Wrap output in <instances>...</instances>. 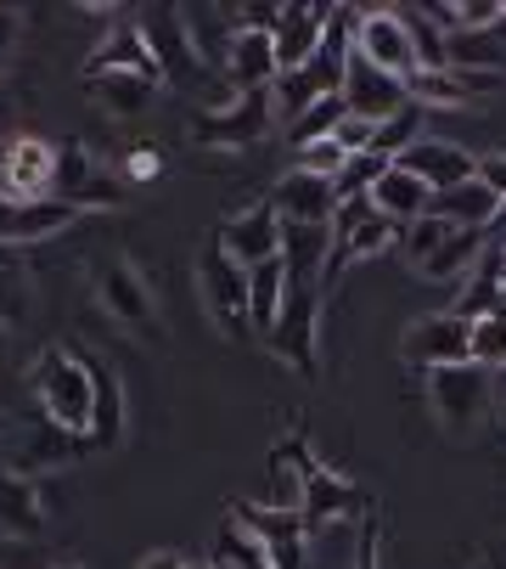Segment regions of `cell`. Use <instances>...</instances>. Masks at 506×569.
Listing matches in <instances>:
<instances>
[{"instance_id": "1", "label": "cell", "mask_w": 506, "mask_h": 569, "mask_svg": "<svg viewBox=\"0 0 506 569\" xmlns=\"http://www.w3.org/2000/svg\"><path fill=\"white\" fill-rule=\"evenodd\" d=\"M29 383H34L40 412L57 429H68L73 440L91 435V406H97V367L91 361H79L62 345H45L40 361H34V372H29ZM84 451H91V446H84Z\"/></svg>"}, {"instance_id": "2", "label": "cell", "mask_w": 506, "mask_h": 569, "mask_svg": "<svg viewBox=\"0 0 506 569\" xmlns=\"http://www.w3.org/2000/svg\"><path fill=\"white\" fill-rule=\"evenodd\" d=\"M198 293H203V310L214 316V328L225 339L253 333V321H247V266L231 260L220 231H209V242L198 249Z\"/></svg>"}, {"instance_id": "3", "label": "cell", "mask_w": 506, "mask_h": 569, "mask_svg": "<svg viewBox=\"0 0 506 569\" xmlns=\"http://www.w3.org/2000/svg\"><path fill=\"white\" fill-rule=\"evenodd\" d=\"M399 361H405L411 372H422V378L439 372V367L473 361V321L456 316V310H439V316L411 321L405 339H399Z\"/></svg>"}, {"instance_id": "4", "label": "cell", "mask_w": 506, "mask_h": 569, "mask_svg": "<svg viewBox=\"0 0 506 569\" xmlns=\"http://www.w3.org/2000/svg\"><path fill=\"white\" fill-rule=\"evenodd\" d=\"M231 519L265 547L276 569H310V525L298 508H271V502H231Z\"/></svg>"}, {"instance_id": "5", "label": "cell", "mask_w": 506, "mask_h": 569, "mask_svg": "<svg viewBox=\"0 0 506 569\" xmlns=\"http://www.w3.org/2000/svg\"><path fill=\"white\" fill-rule=\"evenodd\" d=\"M315 333H321V288H293L265 345H271V356H276V361H287L298 378H321Z\"/></svg>"}, {"instance_id": "6", "label": "cell", "mask_w": 506, "mask_h": 569, "mask_svg": "<svg viewBox=\"0 0 506 569\" xmlns=\"http://www.w3.org/2000/svg\"><path fill=\"white\" fill-rule=\"evenodd\" d=\"M271 119H276V91H236V102L198 113L192 136H198V147H220V152H231V147L260 141V136L271 130Z\"/></svg>"}, {"instance_id": "7", "label": "cell", "mask_w": 506, "mask_h": 569, "mask_svg": "<svg viewBox=\"0 0 506 569\" xmlns=\"http://www.w3.org/2000/svg\"><path fill=\"white\" fill-rule=\"evenodd\" d=\"M51 198L73 203L79 214L84 209H113V203H124V181L108 176L84 141H62L57 147V187H51Z\"/></svg>"}, {"instance_id": "8", "label": "cell", "mask_w": 506, "mask_h": 569, "mask_svg": "<svg viewBox=\"0 0 506 569\" xmlns=\"http://www.w3.org/2000/svg\"><path fill=\"white\" fill-rule=\"evenodd\" d=\"M428 400L445 429H473L489 412V372L478 361L439 367V372H428Z\"/></svg>"}, {"instance_id": "9", "label": "cell", "mask_w": 506, "mask_h": 569, "mask_svg": "<svg viewBox=\"0 0 506 569\" xmlns=\"http://www.w3.org/2000/svg\"><path fill=\"white\" fill-rule=\"evenodd\" d=\"M355 51H361L366 62H377L383 73H394V79H411V73L422 68L399 7H372V12H361V18H355Z\"/></svg>"}, {"instance_id": "10", "label": "cell", "mask_w": 506, "mask_h": 569, "mask_svg": "<svg viewBox=\"0 0 506 569\" xmlns=\"http://www.w3.org/2000/svg\"><path fill=\"white\" fill-rule=\"evenodd\" d=\"M344 102H350L355 119L388 124L394 113L411 108V86H405V79H394V73H383L377 62H366V57L355 51V57H350V79H344Z\"/></svg>"}, {"instance_id": "11", "label": "cell", "mask_w": 506, "mask_h": 569, "mask_svg": "<svg viewBox=\"0 0 506 569\" xmlns=\"http://www.w3.org/2000/svg\"><path fill=\"white\" fill-rule=\"evenodd\" d=\"M79 451H84V440H73L68 429H57V423L40 412V418H23V423L12 429V451L0 457V462L29 479V473H45V468H68Z\"/></svg>"}, {"instance_id": "12", "label": "cell", "mask_w": 506, "mask_h": 569, "mask_svg": "<svg viewBox=\"0 0 506 569\" xmlns=\"http://www.w3.org/2000/svg\"><path fill=\"white\" fill-rule=\"evenodd\" d=\"M141 34H146V46H152V57L163 68V86H169V79H198L203 73V57L192 46V29H186V12L181 7L141 12Z\"/></svg>"}, {"instance_id": "13", "label": "cell", "mask_w": 506, "mask_h": 569, "mask_svg": "<svg viewBox=\"0 0 506 569\" xmlns=\"http://www.w3.org/2000/svg\"><path fill=\"white\" fill-rule=\"evenodd\" d=\"M51 187H57V147L40 136H18L7 152V170H0V198L34 203V198H51Z\"/></svg>"}, {"instance_id": "14", "label": "cell", "mask_w": 506, "mask_h": 569, "mask_svg": "<svg viewBox=\"0 0 506 569\" xmlns=\"http://www.w3.org/2000/svg\"><path fill=\"white\" fill-rule=\"evenodd\" d=\"M214 231H220V242L231 249V260L247 266V271L282 254V214L271 209V198L253 203V209H242V214H231V220H220Z\"/></svg>"}, {"instance_id": "15", "label": "cell", "mask_w": 506, "mask_h": 569, "mask_svg": "<svg viewBox=\"0 0 506 569\" xmlns=\"http://www.w3.org/2000/svg\"><path fill=\"white\" fill-rule=\"evenodd\" d=\"M372 502H366V491L355 479H344V473H332L326 462L304 479V502H298V513H304V525H310V536L315 530H326V525H344V519H361Z\"/></svg>"}, {"instance_id": "16", "label": "cell", "mask_w": 506, "mask_h": 569, "mask_svg": "<svg viewBox=\"0 0 506 569\" xmlns=\"http://www.w3.org/2000/svg\"><path fill=\"white\" fill-rule=\"evenodd\" d=\"M399 170H411V176H422L434 187V198L439 192H451V187H467V181H478V158L467 152V147H456V141H439V136H422L405 158H399Z\"/></svg>"}, {"instance_id": "17", "label": "cell", "mask_w": 506, "mask_h": 569, "mask_svg": "<svg viewBox=\"0 0 506 569\" xmlns=\"http://www.w3.org/2000/svg\"><path fill=\"white\" fill-rule=\"evenodd\" d=\"M79 220L73 203L62 198H34V203H7L0 198V249H29L40 237H57Z\"/></svg>"}, {"instance_id": "18", "label": "cell", "mask_w": 506, "mask_h": 569, "mask_svg": "<svg viewBox=\"0 0 506 569\" xmlns=\"http://www.w3.org/2000/svg\"><path fill=\"white\" fill-rule=\"evenodd\" d=\"M97 288H102L108 316H119L124 328H135V333H158V316H152V288L141 282V271H135L130 260H108V266H102V277H97Z\"/></svg>"}, {"instance_id": "19", "label": "cell", "mask_w": 506, "mask_h": 569, "mask_svg": "<svg viewBox=\"0 0 506 569\" xmlns=\"http://www.w3.org/2000/svg\"><path fill=\"white\" fill-rule=\"evenodd\" d=\"M271 209L282 214V226H332V214H337V187L321 181V176L293 170V176L276 181Z\"/></svg>"}, {"instance_id": "20", "label": "cell", "mask_w": 506, "mask_h": 569, "mask_svg": "<svg viewBox=\"0 0 506 569\" xmlns=\"http://www.w3.org/2000/svg\"><path fill=\"white\" fill-rule=\"evenodd\" d=\"M225 79H231V91H276V79H282L276 34L236 29V46L225 57Z\"/></svg>"}, {"instance_id": "21", "label": "cell", "mask_w": 506, "mask_h": 569, "mask_svg": "<svg viewBox=\"0 0 506 569\" xmlns=\"http://www.w3.org/2000/svg\"><path fill=\"white\" fill-rule=\"evenodd\" d=\"M91 73H141V79H152V86H163V68H158V57H152L141 23H119V29L91 51V62H84V79H91Z\"/></svg>"}, {"instance_id": "22", "label": "cell", "mask_w": 506, "mask_h": 569, "mask_svg": "<svg viewBox=\"0 0 506 569\" xmlns=\"http://www.w3.org/2000/svg\"><path fill=\"white\" fill-rule=\"evenodd\" d=\"M372 209L405 231V226H416V220H428V214H434V187L422 181V176H411V170L394 164V170L372 187Z\"/></svg>"}, {"instance_id": "23", "label": "cell", "mask_w": 506, "mask_h": 569, "mask_svg": "<svg viewBox=\"0 0 506 569\" xmlns=\"http://www.w3.org/2000/svg\"><path fill=\"white\" fill-rule=\"evenodd\" d=\"M282 260L293 288H321L332 266V226H282Z\"/></svg>"}, {"instance_id": "24", "label": "cell", "mask_w": 506, "mask_h": 569, "mask_svg": "<svg viewBox=\"0 0 506 569\" xmlns=\"http://www.w3.org/2000/svg\"><path fill=\"white\" fill-rule=\"evenodd\" d=\"M40 530H45V508H40L34 479H23V473H12L7 462H0V536L34 541Z\"/></svg>"}, {"instance_id": "25", "label": "cell", "mask_w": 506, "mask_h": 569, "mask_svg": "<svg viewBox=\"0 0 506 569\" xmlns=\"http://www.w3.org/2000/svg\"><path fill=\"white\" fill-rule=\"evenodd\" d=\"M326 23H332V7H282V29H276V57H282V73L304 68V62L321 51Z\"/></svg>"}, {"instance_id": "26", "label": "cell", "mask_w": 506, "mask_h": 569, "mask_svg": "<svg viewBox=\"0 0 506 569\" xmlns=\"http://www.w3.org/2000/svg\"><path fill=\"white\" fill-rule=\"evenodd\" d=\"M495 310H506V249L500 242L484 249V260L473 266V277H467V288L456 299V316H467V321H484Z\"/></svg>"}, {"instance_id": "27", "label": "cell", "mask_w": 506, "mask_h": 569, "mask_svg": "<svg viewBox=\"0 0 506 569\" xmlns=\"http://www.w3.org/2000/svg\"><path fill=\"white\" fill-rule=\"evenodd\" d=\"M287 293H293V277H287V260L282 254L247 271V321H253V333H260V339H271Z\"/></svg>"}, {"instance_id": "28", "label": "cell", "mask_w": 506, "mask_h": 569, "mask_svg": "<svg viewBox=\"0 0 506 569\" xmlns=\"http://www.w3.org/2000/svg\"><path fill=\"white\" fill-rule=\"evenodd\" d=\"M84 91H91V102L108 119H141L152 108V97H158V86L141 79V73H91V79H84Z\"/></svg>"}, {"instance_id": "29", "label": "cell", "mask_w": 506, "mask_h": 569, "mask_svg": "<svg viewBox=\"0 0 506 569\" xmlns=\"http://www.w3.org/2000/svg\"><path fill=\"white\" fill-rule=\"evenodd\" d=\"M119 440H124V383H119V372L97 367V406H91V435H84V446L113 451Z\"/></svg>"}, {"instance_id": "30", "label": "cell", "mask_w": 506, "mask_h": 569, "mask_svg": "<svg viewBox=\"0 0 506 569\" xmlns=\"http://www.w3.org/2000/svg\"><path fill=\"white\" fill-rule=\"evenodd\" d=\"M484 249H489V231H462V226H456V231L439 242V254H434L428 266H416V271L428 277V282H456V277L467 282L473 266L484 260Z\"/></svg>"}, {"instance_id": "31", "label": "cell", "mask_w": 506, "mask_h": 569, "mask_svg": "<svg viewBox=\"0 0 506 569\" xmlns=\"http://www.w3.org/2000/svg\"><path fill=\"white\" fill-rule=\"evenodd\" d=\"M186 29H192L198 57L225 68V57L236 46V7H198V12H186Z\"/></svg>"}, {"instance_id": "32", "label": "cell", "mask_w": 506, "mask_h": 569, "mask_svg": "<svg viewBox=\"0 0 506 569\" xmlns=\"http://www.w3.org/2000/svg\"><path fill=\"white\" fill-rule=\"evenodd\" d=\"M495 203H500V198H495L484 181H467V187L439 192V198H434V214H439V220H451V226H462V231H489Z\"/></svg>"}, {"instance_id": "33", "label": "cell", "mask_w": 506, "mask_h": 569, "mask_svg": "<svg viewBox=\"0 0 506 569\" xmlns=\"http://www.w3.org/2000/svg\"><path fill=\"white\" fill-rule=\"evenodd\" d=\"M399 18L411 29V46H416L422 68H451V34L428 18V7H399Z\"/></svg>"}, {"instance_id": "34", "label": "cell", "mask_w": 506, "mask_h": 569, "mask_svg": "<svg viewBox=\"0 0 506 569\" xmlns=\"http://www.w3.org/2000/svg\"><path fill=\"white\" fill-rule=\"evenodd\" d=\"M388 170H394V158H383V152H355L350 164H344V176L332 181V187H337V203H344V198H372V187H377Z\"/></svg>"}, {"instance_id": "35", "label": "cell", "mask_w": 506, "mask_h": 569, "mask_svg": "<svg viewBox=\"0 0 506 569\" xmlns=\"http://www.w3.org/2000/svg\"><path fill=\"white\" fill-rule=\"evenodd\" d=\"M350 119V102L344 97H326V102H315L310 113H298L293 119V152L298 147H310V141H326V136H337V124Z\"/></svg>"}, {"instance_id": "36", "label": "cell", "mask_w": 506, "mask_h": 569, "mask_svg": "<svg viewBox=\"0 0 506 569\" xmlns=\"http://www.w3.org/2000/svg\"><path fill=\"white\" fill-rule=\"evenodd\" d=\"M416 141H422V108L411 102L405 113H394L388 124H377V136H372V152H383V158H394V164H399V158H405Z\"/></svg>"}, {"instance_id": "37", "label": "cell", "mask_w": 506, "mask_h": 569, "mask_svg": "<svg viewBox=\"0 0 506 569\" xmlns=\"http://www.w3.org/2000/svg\"><path fill=\"white\" fill-rule=\"evenodd\" d=\"M344 164H350V152H344V141H337V136L310 141V147H298V152H293V170L321 176V181H337V176H344Z\"/></svg>"}, {"instance_id": "38", "label": "cell", "mask_w": 506, "mask_h": 569, "mask_svg": "<svg viewBox=\"0 0 506 569\" xmlns=\"http://www.w3.org/2000/svg\"><path fill=\"white\" fill-rule=\"evenodd\" d=\"M451 68H495V73H506V51L495 46V34H451Z\"/></svg>"}, {"instance_id": "39", "label": "cell", "mask_w": 506, "mask_h": 569, "mask_svg": "<svg viewBox=\"0 0 506 569\" xmlns=\"http://www.w3.org/2000/svg\"><path fill=\"white\" fill-rule=\"evenodd\" d=\"M473 361H478L484 372L506 367V310H495V316L473 321Z\"/></svg>"}, {"instance_id": "40", "label": "cell", "mask_w": 506, "mask_h": 569, "mask_svg": "<svg viewBox=\"0 0 506 569\" xmlns=\"http://www.w3.org/2000/svg\"><path fill=\"white\" fill-rule=\"evenodd\" d=\"M451 231H456V226H451V220H439V214H428V220L405 226V254H411V266H428Z\"/></svg>"}, {"instance_id": "41", "label": "cell", "mask_w": 506, "mask_h": 569, "mask_svg": "<svg viewBox=\"0 0 506 569\" xmlns=\"http://www.w3.org/2000/svg\"><path fill=\"white\" fill-rule=\"evenodd\" d=\"M23 310H29V282H23V271L7 260V266H0V328L23 321Z\"/></svg>"}, {"instance_id": "42", "label": "cell", "mask_w": 506, "mask_h": 569, "mask_svg": "<svg viewBox=\"0 0 506 569\" xmlns=\"http://www.w3.org/2000/svg\"><path fill=\"white\" fill-rule=\"evenodd\" d=\"M377 536H383L377 508H366L361 513V536H355V569H377Z\"/></svg>"}, {"instance_id": "43", "label": "cell", "mask_w": 506, "mask_h": 569, "mask_svg": "<svg viewBox=\"0 0 506 569\" xmlns=\"http://www.w3.org/2000/svg\"><path fill=\"white\" fill-rule=\"evenodd\" d=\"M124 176L130 181H158L163 176V152L158 147H130L124 152Z\"/></svg>"}, {"instance_id": "44", "label": "cell", "mask_w": 506, "mask_h": 569, "mask_svg": "<svg viewBox=\"0 0 506 569\" xmlns=\"http://www.w3.org/2000/svg\"><path fill=\"white\" fill-rule=\"evenodd\" d=\"M372 136H377V124H366V119H344V124H337V141H344V152L355 158V152H372Z\"/></svg>"}, {"instance_id": "45", "label": "cell", "mask_w": 506, "mask_h": 569, "mask_svg": "<svg viewBox=\"0 0 506 569\" xmlns=\"http://www.w3.org/2000/svg\"><path fill=\"white\" fill-rule=\"evenodd\" d=\"M478 181H484L495 198H506V152H489V158H478Z\"/></svg>"}, {"instance_id": "46", "label": "cell", "mask_w": 506, "mask_h": 569, "mask_svg": "<svg viewBox=\"0 0 506 569\" xmlns=\"http://www.w3.org/2000/svg\"><path fill=\"white\" fill-rule=\"evenodd\" d=\"M18 34H23V18L12 7H0V62H7V51L18 46Z\"/></svg>"}, {"instance_id": "47", "label": "cell", "mask_w": 506, "mask_h": 569, "mask_svg": "<svg viewBox=\"0 0 506 569\" xmlns=\"http://www.w3.org/2000/svg\"><path fill=\"white\" fill-rule=\"evenodd\" d=\"M141 569H186V558L181 552H152V558H141Z\"/></svg>"}, {"instance_id": "48", "label": "cell", "mask_w": 506, "mask_h": 569, "mask_svg": "<svg viewBox=\"0 0 506 569\" xmlns=\"http://www.w3.org/2000/svg\"><path fill=\"white\" fill-rule=\"evenodd\" d=\"M489 242H506V198L495 203V220H489Z\"/></svg>"}, {"instance_id": "49", "label": "cell", "mask_w": 506, "mask_h": 569, "mask_svg": "<svg viewBox=\"0 0 506 569\" xmlns=\"http://www.w3.org/2000/svg\"><path fill=\"white\" fill-rule=\"evenodd\" d=\"M186 569H231V563H220V558H214V563H186Z\"/></svg>"}, {"instance_id": "50", "label": "cell", "mask_w": 506, "mask_h": 569, "mask_svg": "<svg viewBox=\"0 0 506 569\" xmlns=\"http://www.w3.org/2000/svg\"><path fill=\"white\" fill-rule=\"evenodd\" d=\"M7 152H12V141H0V170H7Z\"/></svg>"}, {"instance_id": "51", "label": "cell", "mask_w": 506, "mask_h": 569, "mask_svg": "<svg viewBox=\"0 0 506 569\" xmlns=\"http://www.w3.org/2000/svg\"><path fill=\"white\" fill-rule=\"evenodd\" d=\"M489 569H506V558H489Z\"/></svg>"}, {"instance_id": "52", "label": "cell", "mask_w": 506, "mask_h": 569, "mask_svg": "<svg viewBox=\"0 0 506 569\" xmlns=\"http://www.w3.org/2000/svg\"><path fill=\"white\" fill-rule=\"evenodd\" d=\"M62 569H79V563H62Z\"/></svg>"}, {"instance_id": "53", "label": "cell", "mask_w": 506, "mask_h": 569, "mask_svg": "<svg viewBox=\"0 0 506 569\" xmlns=\"http://www.w3.org/2000/svg\"><path fill=\"white\" fill-rule=\"evenodd\" d=\"M500 249H506V242H500Z\"/></svg>"}]
</instances>
